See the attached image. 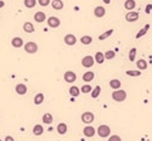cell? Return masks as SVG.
Returning a JSON list of instances; mask_svg holds the SVG:
<instances>
[{
    "label": "cell",
    "instance_id": "obj_1",
    "mask_svg": "<svg viewBox=\"0 0 152 141\" xmlns=\"http://www.w3.org/2000/svg\"><path fill=\"white\" fill-rule=\"evenodd\" d=\"M112 99L115 100L116 102H123L124 100L127 99V93L125 90H115L112 93Z\"/></svg>",
    "mask_w": 152,
    "mask_h": 141
},
{
    "label": "cell",
    "instance_id": "obj_2",
    "mask_svg": "<svg viewBox=\"0 0 152 141\" xmlns=\"http://www.w3.org/2000/svg\"><path fill=\"white\" fill-rule=\"evenodd\" d=\"M97 134H99V136L100 137H109V135H111V129H109V127L108 125H106V124H101V125H99V128H97Z\"/></svg>",
    "mask_w": 152,
    "mask_h": 141
},
{
    "label": "cell",
    "instance_id": "obj_3",
    "mask_svg": "<svg viewBox=\"0 0 152 141\" xmlns=\"http://www.w3.org/2000/svg\"><path fill=\"white\" fill-rule=\"evenodd\" d=\"M24 51L27 54H35L38 51V45L34 42H28L24 45Z\"/></svg>",
    "mask_w": 152,
    "mask_h": 141
},
{
    "label": "cell",
    "instance_id": "obj_4",
    "mask_svg": "<svg viewBox=\"0 0 152 141\" xmlns=\"http://www.w3.org/2000/svg\"><path fill=\"white\" fill-rule=\"evenodd\" d=\"M94 62H95V58L93 56H84L82 60V66L84 68H90L94 66Z\"/></svg>",
    "mask_w": 152,
    "mask_h": 141
},
{
    "label": "cell",
    "instance_id": "obj_5",
    "mask_svg": "<svg viewBox=\"0 0 152 141\" xmlns=\"http://www.w3.org/2000/svg\"><path fill=\"white\" fill-rule=\"evenodd\" d=\"M63 79L67 83H74L77 80V74L73 72V70H67V72H65Z\"/></svg>",
    "mask_w": 152,
    "mask_h": 141
},
{
    "label": "cell",
    "instance_id": "obj_6",
    "mask_svg": "<svg viewBox=\"0 0 152 141\" xmlns=\"http://www.w3.org/2000/svg\"><path fill=\"white\" fill-rule=\"evenodd\" d=\"M94 119H95V116H94L93 112H84L82 114V120H83V123H85V124L93 123Z\"/></svg>",
    "mask_w": 152,
    "mask_h": 141
},
{
    "label": "cell",
    "instance_id": "obj_7",
    "mask_svg": "<svg viewBox=\"0 0 152 141\" xmlns=\"http://www.w3.org/2000/svg\"><path fill=\"white\" fill-rule=\"evenodd\" d=\"M48 24H49V27H51V28H57V27H60L61 21H60L58 17L51 16V17L48 18Z\"/></svg>",
    "mask_w": 152,
    "mask_h": 141
},
{
    "label": "cell",
    "instance_id": "obj_8",
    "mask_svg": "<svg viewBox=\"0 0 152 141\" xmlns=\"http://www.w3.org/2000/svg\"><path fill=\"white\" fill-rule=\"evenodd\" d=\"M63 42H65V44L68 45V46H73V45H76V43H77V38H76V35H73V34H67V35H65Z\"/></svg>",
    "mask_w": 152,
    "mask_h": 141
},
{
    "label": "cell",
    "instance_id": "obj_9",
    "mask_svg": "<svg viewBox=\"0 0 152 141\" xmlns=\"http://www.w3.org/2000/svg\"><path fill=\"white\" fill-rule=\"evenodd\" d=\"M125 19H127V22H136L139 19V12H135V11L127 12Z\"/></svg>",
    "mask_w": 152,
    "mask_h": 141
},
{
    "label": "cell",
    "instance_id": "obj_10",
    "mask_svg": "<svg viewBox=\"0 0 152 141\" xmlns=\"http://www.w3.org/2000/svg\"><path fill=\"white\" fill-rule=\"evenodd\" d=\"M83 134H84V136H86V137H93V136L96 134V130L94 129V127L88 125V127H85V128H84Z\"/></svg>",
    "mask_w": 152,
    "mask_h": 141
},
{
    "label": "cell",
    "instance_id": "obj_11",
    "mask_svg": "<svg viewBox=\"0 0 152 141\" xmlns=\"http://www.w3.org/2000/svg\"><path fill=\"white\" fill-rule=\"evenodd\" d=\"M94 15H95V17H97V18L104 17V16L106 15L105 7H104V6H96V7L94 9Z\"/></svg>",
    "mask_w": 152,
    "mask_h": 141
},
{
    "label": "cell",
    "instance_id": "obj_12",
    "mask_svg": "<svg viewBox=\"0 0 152 141\" xmlns=\"http://www.w3.org/2000/svg\"><path fill=\"white\" fill-rule=\"evenodd\" d=\"M11 44H12L14 47H17V49H18V47H22V46L24 45L23 39H22L21 37H15V38H12Z\"/></svg>",
    "mask_w": 152,
    "mask_h": 141
},
{
    "label": "cell",
    "instance_id": "obj_13",
    "mask_svg": "<svg viewBox=\"0 0 152 141\" xmlns=\"http://www.w3.org/2000/svg\"><path fill=\"white\" fill-rule=\"evenodd\" d=\"M15 90H16V93L18 94V95H26L27 94V86H26V84H17L16 85V88H15Z\"/></svg>",
    "mask_w": 152,
    "mask_h": 141
},
{
    "label": "cell",
    "instance_id": "obj_14",
    "mask_svg": "<svg viewBox=\"0 0 152 141\" xmlns=\"http://www.w3.org/2000/svg\"><path fill=\"white\" fill-rule=\"evenodd\" d=\"M45 18H46V16H45V14H44L43 11H38V12H35V15H34V19H35V22H38V23L44 22Z\"/></svg>",
    "mask_w": 152,
    "mask_h": 141
},
{
    "label": "cell",
    "instance_id": "obj_15",
    "mask_svg": "<svg viewBox=\"0 0 152 141\" xmlns=\"http://www.w3.org/2000/svg\"><path fill=\"white\" fill-rule=\"evenodd\" d=\"M94 78H95V73L93 72V70H88V72H85L84 74H83V80L84 82H91V80H94Z\"/></svg>",
    "mask_w": 152,
    "mask_h": 141
},
{
    "label": "cell",
    "instance_id": "obj_16",
    "mask_svg": "<svg viewBox=\"0 0 152 141\" xmlns=\"http://www.w3.org/2000/svg\"><path fill=\"white\" fill-rule=\"evenodd\" d=\"M51 6H53L54 10H62L63 6H65V4H63L62 0H53V1H51Z\"/></svg>",
    "mask_w": 152,
    "mask_h": 141
},
{
    "label": "cell",
    "instance_id": "obj_17",
    "mask_svg": "<svg viewBox=\"0 0 152 141\" xmlns=\"http://www.w3.org/2000/svg\"><path fill=\"white\" fill-rule=\"evenodd\" d=\"M95 62L96 63H99V65H101V63H104L105 62V54L104 53H100V51H97L96 54H95Z\"/></svg>",
    "mask_w": 152,
    "mask_h": 141
},
{
    "label": "cell",
    "instance_id": "obj_18",
    "mask_svg": "<svg viewBox=\"0 0 152 141\" xmlns=\"http://www.w3.org/2000/svg\"><path fill=\"white\" fill-rule=\"evenodd\" d=\"M135 6H136L135 0H127V1L124 3V7H125V10H128V11H133V10L135 9Z\"/></svg>",
    "mask_w": 152,
    "mask_h": 141
},
{
    "label": "cell",
    "instance_id": "obj_19",
    "mask_svg": "<svg viewBox=\"0 0 152 141\" xmlns=\"http://www.w3.org/2000/svg\"><path fill=\"white\" fill-rule=\"evenodd\" d=\"M57 133L60 134V135H65L66 133H67V130H68V128H67V124L66 123H60L58 125H57Z\"/></svg>",
    "mask_w": 152,
    "mask_h": 141
},
{
    "label": "cell",
    "instance_id": "obj_20",
    "mask_svg": "<svg viewBox=\"0 0 152 141\" xmlns=\"http://www.w3.org/2000/svg\"><path fill=\"white\" fill-rule=\"evenodd\" d=\"M109 86L113 90H118V89H120L122 83H120L119 79H112V80H109Z\"/></svg>",
    "mask_w": 152,
    "mask_h": 141
},
{
    "label": "cell",
    "instance_id": "obj_21",
    "mask_svg": "<svg viewBox=\"0 0 152 141\" xmlns=\"http://www.w3.org/2000/svg\"><path fill=\"white\" fill-rule=\"evenodd\" d=\"M43 133H44V128H43V125H40V124L34 125V128H33V134H34L35 136H40Z\"/></svg>",
    "mask_w": 152,
    "mask_h": 141
},
{
    "label": "cell",
    "instance_id": "obj_22",
    "mask_svg": "<svg viewBox=\"0 0 152 141\" xmlns=\"http://www.w3.org/2000/svg\"><path fill=\"white\" fill-rule=\"evenodd\" d=\"M136 67H138L139 70H145L147 68V62L144 58H141V60H139V61H136Z\"/></svg>",
    "mask_w": 152,
    "mask_h": 141
},
{
    "label": "cell",
    "instance_id": "obj_23",
    "mask_svg": "<svg viewBox=\"0 0 152 141\" xmlns=\"http://www.w3.org/2000/svg\"><path fill=\"white\" fill-rule=\"evenodd\" d=\"M23 31H24L26 33H33V32H34V26H33V23H32V22H26V23L23 24Z\"/></svg>",
    "mask_w": 152,
    "mask_h": 141
},
{
    "label": "cell",
    "instance_id": "obj_24",
    "mask_svg": "<svg viewBox=\"0 0 152 141\" xmlns=\"http://www.w3.org/2000/svg\"><path fill=\"white\" fill-rule=\"evenodd\" d=\"M53 120H54V118H53L51 113H45L43 116V123H45V124H51Z\"/></svg>",
    "mask_w": 152,
    "mask_h": 141
},
{
    "label": "cell",
    "instance_id": "obj_25",
    "mask_svg": "<svg viewBox=\"0 0 152 141\" xmlns=\"http://www.w3.org/2000/svg\"><path fill=\"white\" fill-rule=\"evenodd\" d=\"M113 32H115V31H113L112 28L108 29V31H106L105 33H102L101 35H99V40H105V39H107L108 37H111V35L113 34Z\"/></svg>",
    "mask_w": 152,
    "mask_h": 141
},
{
    "label": "cell",
    "instance_id": "obj_26",
    "mask_svg": "<svg viewBox=\"0 0 152 141\" xmlns=\"http://www.w3.org/2000/svg\"><path fill=\"white\" fill-rule=\"evenodd\" d=\"M43 102H44V94H42V93L37 94L35 97H34V104L35 105H42Z\"/></svg>",
    "mask_w": 152,
    "mask_h": 141
},
{
    "label": "cell",
    "instance_id": "obj_27",
    "mask_svg": "<svg viewBox=\"0 0 152 141\" xmlns=\"http://www.w3.org/2000/svg\"><path fill=\"white\" fill-rule=\"evenodd\" d=\"M100 93H101V86L100 85H96L93 90H91V97L93 99H96V97H99V95H100Z\"/></svg>",
    "mask_w": 152,
    "mask_h": 141
},
{
    "label": "cell",
    "instance_id": "obj_28",
    "mask_svg": "<svg viewBox=\"0 0 152 141\" xmlns=\"http://www.w3.org/2000/svg\"><path fill=\"white\" fill-rule=\"evenodd\" d=\"M80 93H82V91H80V89L77 88V86H71L69 88V94L72 95V97H77Z\"/></svg>",
    "mask_w": 152,
    "mask_h": 141
},
{
    "label": "cell",
    "instance_id": "obj_29",
    "mask_svg": "<svg viewBox=\"0 0 152 141\" xmlns=\"http://www.w3.org/2000/svg\"><path fill=\"white\" fill-rule=\"evenodd\" d=\"M91 42H93V38L90 35H84V37L80 38V43L83 45H89V44H91Z\"/></svg>",
    "mask_w": 152,
    "mask_h": 141
},
{
    "label": "cell",
    "instance_id": "obj_30",
    "mask_svg": "<svg viewBox=\"0 0 152 141\" xmlns=\"http://www.w3.org/2000/svg\"><path fill=\"white\" fill-rule=\"evenodd\" d=\"M136 53H138V50L136 47H133V49H130V51H129V61H135V58H136Z\"/></svg>",
    "mask_w": 152,
    "mask_h": 141
},
{
    "label": "cell",
    "instance_id": "obj_31",
    "mask_svg": "<svg viewBox=\"0 0 152 141\" xmlns=\"http://www.w3.org/2000/svg\"><path fill=\"white\" fill-rule=\"evenodd\" d=\"M148 29H150V24H146V26H145V27H144V28L141 29V31H140V32L136 34V39H140L141 37H144V35L147 33Z\"/></svg>",
    "mask_w": 152,
    "mask_h": 141
},
{
    "label": "cell",
    "instance_id": "obj_32",
    "mask_svg": "<svg viewBox=\"0 0 152 141\" xmlns=\"http://www.w3.org/2000/svg\"><path fill=\"white\" fill-rule=\"evenodd\" d=\"M125 74L129 77H140L141 70H125Z\"/></svg>",
    "mask_w": 152,
    "mask_h": 141
},
{
    "label": "cell",
    "instance_id": "obj_33",
    "mask_svg": "<svg viewBox=\"0 0 152 141\" xmlns=\"http://www.w3.org/2000/svg\"><path fill=\"white\" fill-rule=\"evenodd\" d=\"M37 3H38L37 0H24V6H26L27 9H32V7L35 6Z\"/></svg>",
    "mask_w": 152,
    "mask_h": 141
},
{
    "label": "cell",
    "instance_id": "obj_34",
    "mask_svg": "<svg viewBox=\"0 0 152 141\" xmlns=\"http://www.w3.org/2000/svg\"><path fill=\"white\" fill-rule=\"evenodd\" d=\"M115 56H116V53L113 51V50H108V51L105 53V58L106 60H112V58H115Z\"/></svg>",
    "mask_w": 152,
    "mask_h": 141
},
{
    "label": "cell",
    "instance_id": "obj_35",
    "mask_svg": "<svg viewBox=\"0 0 152 141\" xmlns=\"http://www.w3.org/2000/svg\"><path fill=\"white\" fill-rule=\"evenodd\" d=\"M91 90H93V88H91L89 84H86V85H83L82 88H80V91H82V93H84V94L91 93Z\"/></svg>",
    "mask_w": 152,
    "mask_h": 141
},
{
    "label": "cell",
    "instance_id": "obj_36",
    "mask_svg": "<svg viewBox=\"0 0 152 141\" xmlns=\"http://www.w3.org/2000/svg\"><path fill=\"white\" fill-rule=\"evenodd\" d=\"M108 141H122V139L119 135H109Z\"/></svg>",
    "mask_w": 152,
    "mask_h": 141
},
{
    "label": "cell",
    "instance_id": "obj_37",
    "mask_svg": "<svg viewBox=\"0 0 152 141\" xmlns=\"http://www.w3.org/2000/svg\"><path fill=\"white\" fill-rule=\"evenodd\" d=\"M38 3L40 6H48L51 1H50V0H38Z\"/></svg>",
    "mask_w": 152,
    "mask_h": 141
},
{
    "label": "cell",
    "instance_id": "obj_38",
    "mask_svg": "<svg viewBox=\"0 0 152 141\" xmlns=\"http://www.w3.org/2000/svg\"><path fill=\"white\" fill-rule=\"evenodd\" d=\"M5 141H15V139H14L11 135H7V136L5 137Z\"/></svg>",
    "mask_w": 152,
    "mask_h": 141
},
{
    "label": "cell",
    "instance_id": "obj_39",
    "mask_svg": "<svg viewBox=\"0 0 152 141\" xmlns=\"http://www.w3.org/2000/svg\"><path fill=\"white\" fill-rule=\"evenodd\" d=\"M151 10H152V5H147V7H146V14H150Z\"/></svg>",
    "mask_w": 152,
    "mask_h": 141
},
{
    "label": "cell",
    "instance_id": "obj_40",
    "mask_svg": "<svg viewBox=\"0 0 152 141\" xmlns=\"http://www.w3.org/2000/svg\"><path fill=\"white\" fill-rule=\"evenodd\" d=\"M4 5H5V3L3 1V0H0V9H1V7H4Z\"/></svg>",
    "mask_w": 152,
    "mask_h": 141
},
{
    "label": "cell",
    "instance_id": "obj_41",
    "mask_svg": "<svg viewBox=\"0 0 152 141\" xmlns=\"http://www.w3.org/2000/svg\"><path fill=\"white\" fill-rule=\"evenodd\" d=\"M105 4H111V0H102Z\"/></svg>",
    "mask_w": 152,
    "mask_h": 141
},
{
    "label": "cell",
    "instance_id": "obj_42",
    "mask_svg": "<svg viewBox=\"0 0 152 141\" xmlns=\"http://www.w3.org/2000/svg\"><path fill=\"white\" fill-rule=\"evenodd\" d=\"M0 141H1V140H0Z\"/></svg>",
    "mask_w": 152,
    "mask_h": 141
}]
</instances>
